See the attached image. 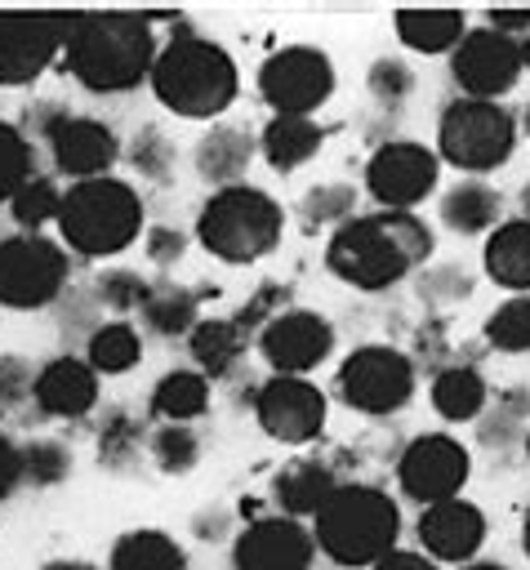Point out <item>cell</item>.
<instances>
[{
    "label": "cell",
    "instance_id": "1",
    "mask_svg": "<svg viewBox=\"0 0 530 570\" xmlns=\"http://www.w3.org/2000/svg\"><path fill=\"white\" fill-rule=\"evenodd\" d=\"M67 71L89 94H125L151 76L156 31L138 13H71L62 40Z\"/></svg>",
    "mask_w": 530,
    "mask_h": 570
},
{
    "label": "cell",
    "instance_id": "2",
    "mask_svg": "<svg viewBox=\"0 0 530 570\" xmlns=\"http://www.w3.org/2000/svg\"><path fill=\"white\" fill-rule=\"evenodd\" d=\"M428 254H432V232L423 218L379 209L347 218L330 236L325 267L356 289H387L401 276H410Z\"/></svg>",
    "mask_w": 530,
    "mask_h": 570
},
{
    "label": "cell",
    "instance_id": "3",
    "mask_svg": "<svg viewBox=\"0 0 530 570\" xmlns=\"http://www.w3.org/2000/svg\"><path fill=\"white\" fill-rule=\"evenodd\" d=\"M147 80L151 94L187 120H209L236 98V62L205 36H174L165 49H156Z\"/></svg>",
    "mask_w": 530,
    "mask_h": 570
},
{
    "label": "cell",
    "instance_id": "4",
    "mask_svg": "<svg viewBox=\"0 0 530 570\" xmlns=\"http://www.w3.org/2000/svg\"><path fill=\"white\" fill-rule=\"evenodd\" d=\"M396 534L401 512L392 494L374 485H338L316 512L312 543L338 566H374L387 552H396Z\"/></svg>",
    "mask_w": 530,
    "mask_h": 570
},
{
    "label": "cell",
    "instance_id": "5",
    "mask_svg": "<svg viewBox=\"0 0 530 570\" xmlns=\"http://www.w3.org/2000/svg\"><path fill=\"white\" fill-rule=\"evenodd\" d=\"M58 232L62 240L85 254V258H107L120 254L125 245L138 240L143 232V200L129 183L120 178H85L62 191L58 209Z\"/></svg>",
    "mask_w": 530,
    "mask_h": 570
},
{
    "label": "cell",
    "instance_id": "6",
    "mask_svg": "<svg viewBox=\"0 0 530 570\" xmlns=\"http://www.w3.org/2000/svg\"><path fill=\"white\" fill-rule=\"evenodd\" d=\"M281 232H285L281 205L249 183L218 187L200 205V218H196V240L223 263H254L272 254Z\"/></svg>",
    "mask_w": 530,
    "mask_h": 570
},
{
    "label": "cell",
    "instance_id": "7",
    "mask_svg": "<svg viewBox=\"0 0 530 570\" xmlns=\"http://www.w3.org/2000/svg\"><path fill=\"white\" fill-rule=\"evenodd\" d=\"M436 147H441L445 165H454L463 174H490V169L508 165V156L517 147V120L503 102L454 98L441 111Z\"/></svg>",
    "mask_w": 530,
    "mask_h": 570
},
{
    "label": "cell",
    "instance_id": "8",
    "mask_svg": "<svg viewBox=\"0 0 530 570\" xmlns=\"http://www.w3.org/2000/svg\"><path fill=\"white\" fill-rule=\"evenodd\" d=\"M338 396L361 414H392L414 396V365L396 347L365 343L338 365Z\"/></svg>",
    "mask_w": 530,
    "mask_h": 570
},
{
    "label": "cell",
    "instance_id": "9",
    "mask_svg": "<svg viewBox=\"0 0 530 570\" xmlns=\"http://www.w3.org/2000/svg\"><path fill=\"white\" fill-rule=\"evenodd\" d=\"M258 94L276 116H307L334 94V62L312 45H285L263 58Z\"/></svg>",
    "mask_w": 530,
    "mask_h": 570
},
{
    "label": "cell",
    "instance_id": "10",
    "mask_svg": "<svg viewBox=\"0 0 530 570\" xmlns=\"http://www.w3.org/2000/svg\"><path fill=\"white\" fill-rule=\"evenodd\" d=\"M67 285V254L45 236H4L0 240V303L31 312L62 294Z\"/></svg>",
    "mask_w": 530,
    "mask_h": 570
},
{
    "label": "cell",
    "instance_id": "11",
    "mask_svg": "<svg viewBox=\"0 0 530 570\" xmlns=\"http://www.w3.org/2000/svg\"><path fill=\"white\" fill-rule=\"evenodd\" d=\"M521 71H526L521 45L499 36V31H490V27L463 31V40L450 49V76L463 89V98L499 102L521 80Z\"/></svg>",
    "mask_w": 530,
    "mask_h": 570
},
{
    "label": "cell",
    "instance_id": "12",
    "mask_svg": "<svg viewBox=\"0 0 530 570\" xmlns=\"http://www.w3.org/2000/svg\"><path fill=\"white\" fill-rule=\"evenodd\" d=\"M468 472H472L468 450L454 436H441V432L414 436L405 445V454L396 459L401 494H410L423 508L445 503V499H459V490L468 485Z\"/></svg>",
    "mask_w": 530,
    "mask_h": 570
},
{
    "label": "cell",
    "instance_id": "13",
    "mask_svg": "<svg viewBox=\"0 0 530 570\" xmlns=\"http://www.w3.org/2000/svg\"><path fill=\"white\" fill-rule=\"evenodd\" d=\"M436 187V156L423 142H383L370 165H365V191L392 209V214H410L419 200H428V191Z\"/></svg>",
    "mask_w": 530,
    "mask_h": 570
},
{
    "label": "cell",
    "instance_id": "14",
    "mask_svg": "<svg viewBox=\"0 0 530 570\" xmlns=\"http://www.w3.org/2000/svg\"><path fill=\"white\" fill-rule=\"evenodd\" d=\"M67 40V13H0V85H31Z\"/></svg>",
    "mask_w": 530,
    "mask_h": 570
},
{
    "label": "cell",
    "instance_id": "15",
    "mask_svg": "<svg viewBox=\"0 0 530 570\" xmlns=\"http://www.w3.org/2000/svg\"><path fill=\"white\" fill-rule=\"evenodd\" d=\"M258 352L276 374H294L303 379L307 370H316L330 352H334V325L321 312L307 307H285L276 312L263 334H258Z\"/></svg>",
    "mask_w": 530,
    "mask_h": 570
},
{
    "label": "cell",
    "instance_id": "16",
    "mask_svg": "<svg viewBox=\"0 0 530 570\" xmlns=\"http://www.w3.org/2000/svg\"><path fill=\"white\" fill-rule=\"evenodd\" d=\"M254 414L272 441L303 445V441L321 436V428H325V396L307 379L272 374L254 396Z\"/></svg>",
    "mask_w": 530,
    "mask_h": 570
},
{
    "label": "cell",
    "instance_id": "17",
    "mask_svg": "<svg viewBox=\"0 0 530 570\" xmlns=\"http://www.w3.org/2000/svg\"><path fill=\"white\" fill-rule=\"evenodd\" d=\"M312 557L316 543L294 517H254L232 548L236 570H312Z\"/></svg>",
    "mask_w": 530,
    "mask_h": 570
},
{
    "label": "cell",
    "instance_id": "18",
    "mask_svg": "<svg viewBox=\"0 0 530 570\" xmlns=\"http://www.w3.org/2000/svg\"><path fill=\"white\" fill-rule=\"evenodd\" d=\"M49 156H53V169L58 174L85 183V178H107V169L120 156V142H116V134L102 120H89V116H71L67 111L49 129Z\"/></svg>",
    "mask_w": 530,
    "mask_h": 570
},
{
    "label": "cell",
    "instance_id": "19",
    "mask_svg": "<svg viewBox=\"0 0 530 570\" xmlns=\"http://www.w3.org/2000/svg\"><path fill=\"white\" fill-rule=\"evenodd\" d=\"M419 543H423V557L432 561H459L468 566L485 539V517L477 503L468 499H445V503H432L419 512Z\"/></svg>",
    "mask_w": 530,
    "mask_h": 570
},
{
    "label": "cell",
    "instance_id": "20",
    "mask_svg": "<svg viewBox=\"0 0 530 570\" xmlns=\"http://www.w3.org/2000/svg\"><path fill=\"white\" fill-rule=\"evenodd\" d=\"M31 401L49 414V419H80L94 410L98 401V374L76 361V356H58L49 361L40 374H36V387H31Z\"/></svg>",
    "mask_w": 530,
    "mask_h": 570
},
{
    "label": "cell",
    "instance_id": "21",
    "mask_svg": "<svg viewBox=\"0 0 530 570\" xmlns=\"http://www.w3.org/2000/svg\"><path fill=\"white\" fill-rule=\"evenodd\" d=\"M338 490V481H334V468L330 463H321V459H294V463H285L276 476H272V499H276V508H281V517H316L321 512V503L330 499Z\"/></svg>",
    "mask_w": 530,
    "mask_h": 570
},
{
    "label": "cell",
    "instance_id": "22",
    "mask_svg": "<svg viewBox=\"0 0 530 570\" xmlns=\"http://www.w3.org/2000/svg\"><path fill=\"white\" fill-rule=\"evenodd\" d=\"M254 138L236 125H214L209 134H200L196 142V174L205 183H223V187H236L254 160Z\"/></svg>",
    "mask_w": 530,
    "mask_h": 570
},
{
    "label": "cell",
    "instance_id": "23",
    "mask_svg": "<svg viewBox=\"0 0 530 570\" xmlns=\"http://www.w3.org/2000/svg\"><path fill=\"white\" fill-rule=\"evenodd\" d=\"M325 142V129L312 120V116H272L263 138H258V151L267 156V165L276 174H289L298 165H307Z\"/></svg>",
    "mask_w": 530,
    "mask_h": 570
},
{
    "label": "cell",
    "instance_id": "24",
    "mask_svg": "<svg viewBox=\"0 0 530 570\" xmlns=\"http://www.w3.org/2000/svg\"><path fill=\"white\" fill-rule=\"evenodd\" d=\"M485 276L503 289H530V223L508 218L485 240Z\"/></svg>",
    "mask_w": 530,
    "mask_h": 570
},
{
    "label": "cell",
    "instance_id": "25",
    "mask_svg": "<svg viewBox=\"0 0 530 570\" xmlns=\"http://www.w3.org/2000/svg\"><path fill=\"white\" fill-rule=\"evenodd\" d=\"M392 27H396L405 49H414V53H445V49H454L463 40L468 18L459 9H401L392 18Z\"/></svg>",
    "mask_w": 530,
    "mask_h": 570
},
{
    "label": "cell",
    "instance_id": "26",
    "mask_svg": "<svg viewBox=\"0 0 530 570\" xmlns=\"http://www.w3.org/2000/svg\"><path fill=\"white\" fill-rule=\"evenodd\" d=\"M499 218H503V196L490 183H459L441 196V223L459 236L494 232Z\"/></svg>",
    "mask_w": 530,
    "mask_h": 570
},
{
    "label": "cell",
    "instance_id": "27",
    "mask_svg": "<svg viewBox=\"0 0 530 570\" xmlns=\"http://www.w3.org/2000/svg\"><path fill=\"white\" fill-rule=\"evenodd\" d=\"M111 570H187V552L165 530H129L111 548Z\"/></svg>",
    "mask_w": 530,
    "mask_h": 570
},
{
    "label": "cell",
    "instance_id": "28",
    "mask_svg": "<svg viewBox=\"0 0 530 570\" xmlns=\"http://www.w3.org/2000/svg\"><path fill=\"white\" fill-rule=\"evenodd\" d=\"M490 392H485V379L472 370V365H445L436 379H432V405L441 419L450 423H468L485 410Z\"/></svg>",
    "mask_w": 530,
    "mask_h": 570
},
{
    "label": "cell",
    "instance_id": "29",
    "mask_svg": "<svg viewBox=\"0 0 530 570\" xmlns=\"http://www.w3.org/2000/svg\"><path fill=\"white\" fill-rule=\"evenodd\" d=\"M143 325L160 338H178V334H192L196 330V294L183 289V285H147V298H143Z\"/></svg>",
    "mask_w": 530,
    "mask_h": 570
},
{
    "label": "cell",
    "instance_id": "30",
    "mask_svg": "<svg viewBox=\"0 0 530 570\" xmlns=\"http://www.w3.org/2000/svg\"><path fill=\"white\" fill-rule=\"evenodd\" d=\"M151 410L165 423H187L200 419L209 410V379L196 370H169L156 387H151Z\"/></svg>",
    "mask_w": 530,
    "mask_h": 570
},
{
    "label": "cell",
    "instance_id": "31",
    "mask_svg": "<svg viewBox=\"0 0 530 570\" xmlns=\"http://www.w3.org/2000/svg\"><path fill=\"white\" fill-rule=\"evenodd\" d=\"M187 343H192V356L200 361V370L214 374V379L227 374L245 352V334L236 330V321H218V316L214 321H196Z\"/></svg>",
    "mask_w": 530,
    "mask_h": 570
},
{
    "label": "cell",
    "instance_id": "32",
    "mask_svg": "<svg viewBox=\"0 0 530 570\" xmlns=\"http://www.w3.org/2000/svg\"><path fill=\"white\" fill-rule=\"evenodd\" d=\"M138 347H143V343H138V330H134V325L107 321V325H98V330L89 334L85 365H89L94 374H125V370H134Z\"/></svg>",
    "mask_w": 530,
    "mask_h": 570
},
{
    "label": "cell",
    "instance_id": "33",
    "mask_svg": "<svg viewBox=\"0 0 530 570\" xmlns=\"http://www.w3.org/2000/svg\"><path fill=\"white\" fill-rule=\"evenodd\" d=\"M530 432V392H503L499 405L481 419V445L485 450H508L517 441H526Z\"/></svg>",
    "mask_w": 530,
    "mask_h": 570
},
{
    "label": "cell",
    "instance_id": "34",
    "mask_svg": "<svg viewBox=\"0 0 530 570\" xmlns=\"http://www.w3.org/2000/svg\"><path fill=\"white\" fill-rule=\"evenodd\" d=\"M485 338L499 352H530V294H512L503 298L490 316H485Z\"/></svg>",
    "mask_w": 530,
    "mask_h": 570
},
{
    "label": "cell",
    "instance_id": "35",
    "mask_svg": "<svg viewBox=\"0 0 530 570\" xmlns=\"http://www.w3.org/2000/svg\"><path fill=\"white\" fill-rule=\"evenodd\" d=\"M13 218L31 232V236H40V227L49 223V218H58V209H62V191H58V183L53 178H45V174H31L18 191H13Z\"/></svg>",
    "mask_w": 530,
    "mask_h": 570
},
{
    "label": "cell",
    "instance_id": "36",
    "mask_svg": "<svg viewBox=\"0 0 530 570\" xmlns=\"http://www.w3.org/2000/svg\"><path fill=\"white\" fill-rule=\"evenodd\" d=\"M151 459L160 472H192L200 459V436L187 423H165L151 432Z\"/></svg>",
    "mask_w": 530,
    "mask_h": 570
},
{
    "label": "cell",
    "instance_id": "37",
    "mask_svg": "<svg viewBox=\"0 0 530 570\" xmlns=\"http://www.w3.org/2000/svg\"><path fill=\"white\" fill-rule=\"evenodd\" d=\"M138 450H143V423L129 419L125 410L107 414V423H102V432H98V459H102L107 468H129V463L138 459Z\"/></svg>",
    "mask_w": 530,
    "mask_h": 570
},
{
    "label": "cell",
    "instance_id": "38",
    "mask_svg": "<svg viewBox=\"0 0 530 570\" xmlns=\"http://www.w3.org/2000/svg\"><path fill=\"white\" fill-rule=\"evenodd\" d=\"M352 205H356V191L347 183H321V187H312L303 196L298 214H303L307 227H316V223H338L343 227L352 218Z\"/></svg>",
    "mask_w": 530,
    "mask_h": 570
},
{
    "label": "cell",
    "instance_id": "39",
    "mask_svg": "<svg viewBox=\"0 0 530 570\" xmlns=\"http://www.w3.org/2000/svg\"><path fill=\"white\" fill-rule=\"evenodd\" d=\"M31 178V142L22 129L0 120V200H13V191Z\"/></svg>",
    "mask_w": 530,
    "mask_h": 570
},
{
    "label": "cell",
    "instance_id": "40",
    "mask_svg": "<svg viewBox=\"0 0 530 570\" xmlns=\"http://www.w3.org/2000/svg\"><path fill=\"white\" fill-rule=\"evenodd\" d=\"M67 472H71V450H67L62 441L40 436V441L22 445V476H27V481H36V485H58Z\"/></svg>",
    "mask_w": 530,
    "mask_h": 570
},
{
    "label": "cell",
    "instance_id": "41",
    "mask_svg": "<svg viewBox=\"0 0 530 570\" xmlns=\"http://www.w3.org/2000/svg\"><path fill=\"white\" fill-rule=\"evenodd\" d=\"M129 147H134V151H129V160H134V169H138L143 178H156V183H165V178H169V169H174V147H169V138H165L156 125L138 129Z\"/></svg>",
    "mask_w": 530,
    "mask_h": 570
},
{
    "label": "cell",
    "instance_id": "42",
    "mask_svg": "<svg viewBox=\"0 0 530 570\" xmlns=\"http://www.w3.org/2000/svg\"><path fill=\"white\" fill-rule=\"evenodd\" d=\"M94 298H98L102 307H111V312H134V307H143V298H147V281L134 276V272H125V267H107V272L94 281Z\"/></svg>",
    "mask_w": 530,
    "mask_h": 570
},
{
    "label": "cell",
    "instance_id": "43",
    "mask_svg": "<svg viewBox=\"0 0 530 570\" xmlns=\"http://www.w3.org/2000/svg\"><path fill=\"white\" fill-rule=\"evenodd\" d=\"M410 89H414V76H410L405 62L379 58V62L370 67V94H374L383 107H401V102L410 98Z\"/></svg>",
    "mask_w": 530,
    "mask_h": 570
},
{
    "label": "cell",
    "instance_id": "44",
    "mask_svg": "<svg viewBox=\"0 0 530 570\" xmlns=\"http://www.w3.org/2000/svg\"><path fill=\"white\" fill-rule=\"evenodd\" d=\"M36 387V374L22 356H0V405H18L27 401Z\"/></svg>",
    "mask_w": 530,
    "mask_h": 570
},
{
    "label": "cell",
    "instance_id": "45",
    "mask_svg": "<svg viewBox=\"0 0 530 570\" xmlns=\"http://www.w3.org/2000/svg\"><path fill=\"white\" fill-rule=\"evenodd\" d=\"M183 232H174V227H151L147 232V258L156 263V267H169V263H178L183 258Z\"/></svg>",
    "mask_w": 530,
    "mask_h": 570
},
{
    "label": "cell",
    "instance_id": "46",
    "mask_svg": "<svg viewBox=\"0 0 530 570\" xmlns=\"http://www.w3.org/2000/svg\"><path fill=\"white\" fill-rule=\"evenodd\" d=\"M485 27L521 45V40L530 36V9H490V13H485Z\"/></svg>",
    "mask_w": 530,
    "mask_h": 570
},
{
    "label": "cell",
    "instance_id": "47",
    "mask_svg": "<svg viewBox=\"0 0 530 570\" xmlns=\"http://www.w3.org/2000/svg\"><path fill=\"white\" fill-rule=\"evenodd\" d=\"M18 481H22V450L0 432V499H9Z\"/></svg>",
    "mask_w": 530,
    "mask_h": 570
},
{
    "label": "cell",
    "instance_id": "48",
    "mask_svg": "<svg viewBox=\"0 0 530 570\" xmlns=\"http://www.w3.org/2000/svg\"><path fill=\"white\" fill-rule=\"evenodd\" d=\"M370 570H436V561L432 557H423V552H387L383 561H374Z\"/></svg>",
    "mask_w": 530,
    "mask_h": 570
},
{
    "label": "cell",
    "instance_id": "49",
    "mask_svg": "<svg viewBox=\"0 0 530 570\" xmlns=\"http://www.w3.org/2000/svg\"><path fill=\"white\" fill-rule=\"evenodd\" d=\"M45 570H98V566H89V561H49Z\"/></svg>",
    "mask_w": 530,
    "mask_h": 570
},
{
    "label": "cell",
    "instance_id": "50",
    "mask_svg": "<svg viewBox=\"0 0 530 570\" xmlns=\"http://www.w3.org/2000/svg\"><path fill=\"white\" fill-rule=\"evenodd\" d=\"M463 570H508V566H499V561H468Z\"/></svg>",
    "mask_w": 530,
    "mask_h": 570
},
{
    "label": "cell",
    "instance_id": "51",
    "mask_svg": "<svg viewBox=\"0 0 530 570\" xmlns=\"http://www.w3.org/2000/svg\"><path fill=\"white\" fill-rule=\"evenodd\" d=\"M521 218H526V223H530V183H526V187H521Z\"/></svg>",
    "mask_w": 530,
    "mask_h": 570
},
{
    "label": "cell",
    "instance_id": "52",
    "mask_svg": "<svg viewBox=\"0 0 530 570\" xmlns=\"http://www.w3.org/2000/svg\"><path fill=\"white\" fill-rule=\"evenodd\" d=\"M521 548H526V557H530V512H526V521H521Z\"/></svg>",
    "mask_w": 530,
    "mask_h": 570
},
{
    "label": "cell",
    "instance_id": "53",
    "mask_svg": "<svg viewBox=\"0 0 530 570\" xmlns=\"http://www.w3.org/2000/svg\"><path fill=\"white\" fill-rule=\"evenodd\" d=\"M521 62H526V71H530V36L521 40Z\"/></svg>",
    "mask_w": 530,
    "mask_h": 570
},
{
    "label": "cell",
    "instance_id": "54",
    "mask_svg": "<svg viewBox=\"0 0 530 570\" xmlns=\"http://www.w3.org/2000/svg\"><path fill=\"white\" fill-rule=\"evenodd\" d=\"M526 134H530V107H526Z\"/></svg>",
    "mask_w": 530,
    "mask_h": 570
},
{
    "label": "cell",
    "instance_id": "55",
    "mask_svg": "<svg viewBox=\"0 0 530 570\" xmlns=\"http://www.w3.org/2000/svg\"><path fill=\"white\" fill-rule=\"evenodd\" d=\"M526 454H530V432H526Z\"/></svg>",
    "mask_w": 530,
    "mask_h": 570
}]
</instances>
